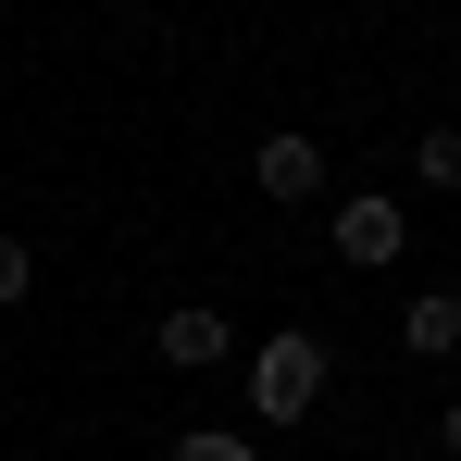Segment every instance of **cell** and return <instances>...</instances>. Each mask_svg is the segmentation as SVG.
<instances>
[{"mask_svg": "<svg viewBox=\"0 0 461 461\" xmlns=\"http://www.w3.org/2000/svg\"><path fill=\"white\" fill-rule=\"evenodd\" d=\"M437 437H449V461H461V399H449V424H437Z\"/></svg>", "mask_w": 461, "mask_h": 461, "instance_id": "9c48e42d", "label": "cell"}, {"mask_svg": "<svg viewBox=\"0 0 461 461\" xmlns=\"http://www.w3.org/2000/svg\"><path fill=\"white\" fill-rule=\"evenodd\" d=\"M25 287H38V262H25V237H0V312L25 300Z\"/></svg>", "mask_w": 461, "mask_h": 461, "instance_id": "ba28073f", "label": "cell"}, {"mask_svg": "<svg viewBox=\"0 0 461 461\" xmlns=\"http://www.w3.org/2000/svg\"><path fill=\"white\" fill-rule=\"evenodd\" d=\"M324 249H337L349 275H386V262L411 249V225H399V200H375V187H349V200L324 212Z\"/></svg>", "mask_w": 461, "mask_h": 461, "instance_id": "7a4b0ae2", "label": "cell"}, {"mask_svg": "<svg viewBox=\"0 0 461 461\" xmlns=\"http://www.w3.org/2000/svg\"><path fill=\"white\" fill-rule=\"evenodd\" d=\"M411 175H424V187H461V125H424V138H411Z\"/></svg>", "mask_w": 461, "mask_h": 461, "instance_id": "8992f818", "label": "cell"}, {"mask_svg": "<svg viewBox=\"0 0 461 461\" xmlns=\"http://www.w3.org/2000/svg\"><path fill=\"white\" fill-rule=\"evenodd\" d=\"M237 386H249V424H300L312 399H324V337H262L237 362Z\"/></svg>", "mask_w": 461, "mask_h": 461, "instance_id": "6da1fadb", "label": "cell"}, {"mask_svg": "<svg viewBox=\"0 0 461 461\" xmlns=\"http://www.w3.org/2000/svg\"><path fill=\"white\" fill-rule=\"evenodd\" d=\"M150 337H162V362H175V375H212V362H237V324H225V312H200V300H175Z\"/></svg>", "mask_w": 461, "mask_h": 461, "instance_id": "3957f363", "label": "cell"}, {"mask_svg": "<svg viewBox=\"0 0 461 461\" xmlns=\"http://www.w3.org/2000/svg\"><path fill=\"white\" fill-rule=\"evenodd\" d=\"M399 349H411V362H449V349H461V300H449V287H424V300L399 312Z\"/></svg>", "mask_w": 461, "mask_h": 461, "instance_id": "5b68a950", "label": "cell"}, {"mask_svg": "<svg viewBox=\"0 0 461 461\" xmlns=\"http://www.w3.org/2000/svg\"><path fill=\"white\" fill-rule=\"evenodd\" d=\"M262 200L312 212V200H324V150H312V138H262Z\"/></svg>", "mask_w": 461, "mask_h": 461, "instance_id": "277c9868", "label": "cell"}, {"mask_svg": "<svg viewBox=\"0 0 461 461\" xmlns=\"http://www.w3.org/2000/svg\"><path fill=\"white\" fill-rule=\"evenodd\" d=\"M162 461H262V449H249V437H225V424H187Z\"/></svg>", "mask_w": 461, "mask_h": 461, "instance_id": "52a82bcc", "label": "cell"}]
</instances>
